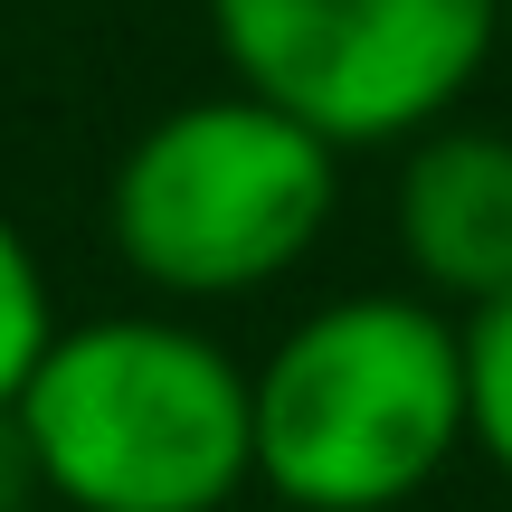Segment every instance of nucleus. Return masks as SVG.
I'll return each mask as SVG.
<instances>
[{"label":"nucleus","instance_id":"f257e3e1","mask_svg":"<svg viewBox=\"0 0 512 512\" xmlns=\"http://www.w3.org/2000/svg\"><path fill=\"white\" fill-rule=\"evenodd\" d=\"M10 418L67 512H219L256 484L247 370L171 313L57 323Z\"/></svg>","mask_w":512,"mask_h":512},{"label":"nucleus","instance_id":"f03ea898","mask_svg":"<svg viewBox=\"0 0 512 512\" xmlns=\"http://www.w3.org/2000/svg\"><path fill=\"white\" fill-rule=\"evenodd\" d=\"M256 484L294 512H399L465 446V323L427 294H342L247 370Z\"/></svg>","mask_w":512,"mask_h":512},{"label":"nucleus","instance_id":"7ed1b4c3","mask_svg":"<svg viewBox=\"0 0 512 512\" xmlns=\"http://www.w3.org/2000/svg\"><path fill=\"white\" fill-rule=\"evenodd\" d=\"M332 200H342V143L228 86L133 133L105 228L143 285L209 304V294H256L294 275L332 228Z\"/></svg>","mask_w":512,"mask_h":512},{"label":"nucleus","instance_id":"20e7f679","mask_svg":"<svg viewBox=\"0 0 512 512\" xmlns=\"http://www.w3.org/2000/svg\"><path fill=\"white\" fill-rule=\"evenodd\" d=\"M209 29L247 95L361 152L465 105L503 48V0H209Z\"/></svg>","mask_w":512,"mask_h":512},{"label":"nucleus","instance_id":"39448f33","mask_svg":"<svg viewBox=\"0 0 512 512\" xmlns=\"http://www.w3.org/2000/svg\"><path fill=\"white\" fill-rule=\"evenodd\" d=\"M389 238L408 275L446 304H494L512 285V133L494 124H427L399 152V190H389Z\"/></svg>","mask_w":512,"mask_h":512},{"label":"nucleus","instance_id":"423d86ee","mask_svg":"<svg viewBox=\"0 0 512 512\" xmlns=\"http://www.w3.org/2000/svg\"><path fill=\"white\" fill-rule=\"evenodd\" d=\"M465 446L512 475V285L465 313Z\"/></svg>","mask_w":512,"mask_h":512},{"label":"nucleus","instance_id":"0eeeda50","mask_svg":"<svg viewBox=\"0 0 512 512\" xmlns=\"http://www.w3.org/2000/svg\"><path fill=\"white\" fill-rule=\"evenodd\" d=\"M57 313H48V275H38L29 238H19V219L0 209V408L19 399V380H29V361L48 351Z\"/></svg>","mask_w":512,"mask_h":512},{"label":"nucleus","instance_id":"6e6552de","mask_svg":"<svg viewBox=\"0 0 512 512\" xmlns=\"http://www.w3.org/2000/svg\"><path fill=\"white\" fill-rule=\"evenodd\" d=\"M38 503V465H29V437H19V418L0 408V512H29Z\"/></svg>","mask_w":512,"mask_h":512},{"label":"nucleus","instance_id":"1a4fd4ad","mask_svg":"<svg viewBox=\"0 0 512 512\" xmlns=\"http://www.w3.org/2000/svg\"><path fill=\"white\" fill-rule=\"evenodd\" d=\"M503 38H512V0H503Z\"/></svg>","mask_w":512,"mask_h":512}]
</instances>
